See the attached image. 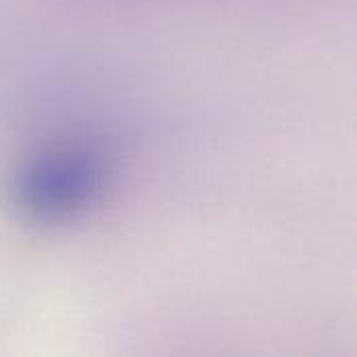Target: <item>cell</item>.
I'll return each instance as SVG.
<instances>
[{"mask_svg":"<svg viewBox=\"0 0 357 357\" xmlns=\"http://www.w3.org/2000/svg\"><path fill=\"white\" fill-rule=\"evenodd\" d=\"M107 159L86 146H63L27 159L10 178L15 213L40 226L67 224L84 215L105 192Z\"/></svg>","mask_w":357,"mask_h":357,"instance_id":"cell-1","label":"cell"}]
</instances>
